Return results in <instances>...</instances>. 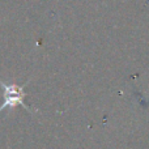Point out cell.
<instances>
[{"label": "cell", "instance_id": "cell-1", "mask_svg": "<svg viewBox=\"0 0 149 149\" xmlns=\"http://www.w3.org/2000/svg\"><path fill=\"white\" fill-rule=\"evenodd\" d=\"M29 84V81L24 82L22 85L15 84V82H4L0 79V86L3 88V103L0 105V111H3L7 107H15V106H22L29 113H37V110H33L30 106H28L24 100L26 97V92H24L25 86Z\"/></svg>", "mask_w": 149, "mask_h": 149}]
</instances>
